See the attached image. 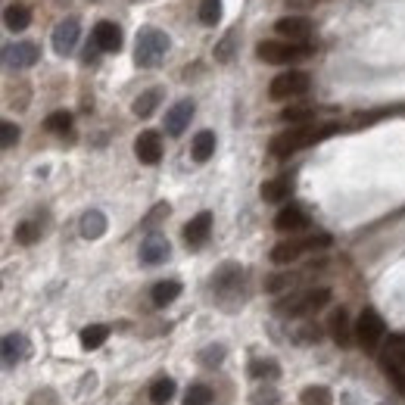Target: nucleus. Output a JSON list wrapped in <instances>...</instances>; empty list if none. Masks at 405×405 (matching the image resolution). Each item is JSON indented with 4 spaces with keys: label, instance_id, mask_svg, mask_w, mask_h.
Here are the masks:
<instances>
[{
    "label": "nucleus",
    "instance_id": "f257e3e1",
    "mask_svg": "<svg viewBox=\"0 0 405 405\" xmlns=\"http://www.w3.org/2000/svg\"><path fill=\"white\" fill-rule=\"evenodd\" d=\"M165 50H169V34L159 28L147 25L137 32V44H134V63L141 69H156L162 63Z\"/></svg>",
    "mask_w": 405,
    "mask_h": 405
},
{
    "label": "nucleus",
    "instance_id": "f03ea898",
    "mask_svg": "<svg viewBox=\"0 0 405 405\" xmlns=\"http://www.w3.org/2000/svg\"><path fill=\"white\" fill-rule=\"evenodd\" d=\"M334 128H312V125H293L290 131H284V134H278L271 141V156H278V159H284V156H290L296 153V150H302V147H309V143H315L318 137H324V134H330Z\"/></svg>",
    "mask_w": 405,
    "mask_h": 405
},
{
    "label": "nucleus",
    "instance_id": "7ed1b4c3",
    "mask_svg": "<svg viewBox=\"0 0 405 405\" xmlns=\"http://www.w3.org/2000/svg\"><path fill=\"white\" fill-rule=\"evenodd\" d=\"M330 302V290L328 287H318V290H302V293H290L287 300H281L278 306V315H309V312H318Z\"/></svg>",
    "mask_w": 405,
    "mask_h": 405
},
{
    "label": "nucleus",
    "instance_id": "20e7f679",
    "mask_svg": "<svg viewBox=\"0 0 405 405\" xmlns=\"http://www.w3.org/2000/svg\"><path fill=\"white\" fill-rule=\"evenodd\" d=\"M312 53V44L306 41H262L256 47V56L262 63H290V60H302V56Z\"/></svg>",
    "mask_w": 405,
    "mask_h": 405
},
{
    "label": "nucleus",
    "instance_id": "39448f33",
    "mask_svg": "<svg viewBox=\"0 0 405 405\" xmlns=\"http://www.w3.org/2000/svg\"><path fill=\"white\" fill-rule=\"evenodd\" d=\"M324 247H330V234H312V237H306V240H284V243H278V247L271 250V262L274 265H290L302 256V252L324 250Z\"/></svg>",
    "mask_w": 405,
    "mask_h": 405
},
{
    "label": "nucleus",
    "instance_id": "423d86ee",
    "mask_svg": "<svg viewBox=\"0 0 405 405\" xmlns=\"http://www.w3.org/2000/svg\"><path fill=\"white\" fill-rule=\"evenodd\" d=\"M383 334H387V324H383V318L374 312V309H365V312L359 315V321H356L359 346H361V349H368V352H374V349H378V343L383 340Z\"/></svg>",
    "mask_w": 405,
    "mask_h": 405
},
{
    "label": "nucleus",
    "instance_id": "0eeeda50",
    "mask_svg": "<svg viewBox=\"0 0 405 405\" xmlns=\"http://www.w3.org/2000/svg\"><path fill=\"white\" fill-rule=\"evenodd\" d=\"M309 91V75L306 72H284L271 82L269 88V97L271 100H293V97H302Z\"/></svg>",
    "mask_w": 405,
    "mask_h": 405
},
{
    "label": "nucleus",
    "instance_id": "6e6552de",
    "mask_svg": "<svg viewBox=\"0 0 405 405\" xmlns=\"http://www.w3.org/2000/svg\"><path fill=\"white\" fill-rule=\"evenodd\" d=\"M243 290V269L234 262L221 265L219 271L212 274V293L219 296V300H225V296H237Z\"/></svg>",
    "mask_w": 405,
    "mask_h": 405
},
{
    "label": "nucleus",
    "instance_id": "1a4fd4ad",
    "mask_svg": "<svg viewBox=\"0 0 405 405\" xmlns=\"http://www.w3.org/2000/svg\"><path fill=\"white\" fill-rule=\"evenodd\" d=\"M4 60L10 69H28L41 60V50H38V44H32V41H19V44H10L4 50Z\"/></svg>",
    "mask_w": 405,
    "mask_h": 405
},
{
    "label": "nucleus",
    "instance_id": "9d476101",
    "mask_svg": "<svg viewBox=\"0 0 405 405\" xmlns=\"http://www.w3.org/2000/svg\"><path fill=\"white\" fill-rule=\"evenodd\" d=\"M78 34H82V25H78V19H75V16L63 19V22L53 28V50H56L60 56H69L72 50H75V44H78Z\"/></svg>",
    "mask_w": 405,
    "mask_h": 405
},
{
    "label": "nucleus",
    "instance_id": "9b49d317",
    "mask_svg": "<svg viewBox=\"0 0 405 405\" xmlns=\"http://www.w3.org/2000/svg\"><path fill=\"white\" fill-rule=\"evenodd\" d=\"M134 153H137V159H141L143 165H156L159 159H162V137H159L156 131H143V134H137V141H134Z\"/></svg>",
    "mask_w": 405,
    "mask_h": 405
},
{
    "label": "nucleus",
    "instance_id": "f8f14e48",
    "mask_svg": "<svg viewBox=\"0 0 405 405\" xmlns=\"http://www.w3.org/2000/svg\"><path fill=\"white\" fill-rule=\"evenodd\" d=\"M191 119H193V103L191 100H178V103L165 112V131H169L172 137L184 134V128L191 125Z\"/></svg>",
    "mask_w": 405,
    "mask_h": 405
},
{
    "label": "nucleus",
    "instance_id": "ddd939ff",
    "mask_svg": "<svg viewBox=\"0 0 405 405\" xmlns=\"http://www.w3.org/2000/svg\"><path fill=\"white\" fill-rule=\"evenodd\" d=\"M209 231H212V212L193 215V219L184 225V240H187V247H202V243H206V237H209Z\"/></svg>",
    "mask_w": 405,
    "mask_h": 405
},
{
    "label": "nucleus",
    "instance_id": "4468645a",
    "mask_svg": "<svg viewBox=\"0 0 405 405\" xmlns=\"http://www.w3.org/2000/svg\"><path fill=\"white\" fill-rule=\"evenodd\" d=\"M274 32L290 38V41H306L309 34H312V22H309L306 16H284L274 22Z\"/></svg>",
    "mask_w": 405,
    "mask_h": 405
},
{
    "label": "nucleus",
    "instance_id": "2eb2a0df",
    "mask_svg": "<svg viewBox=\"0 0 405 405\" xmlns=\"http://www.w3.org/2000/svg\"><path fill=\"white\" fill-rule=\"evenodd\" d=\"M94 47L106 50V53H115L122 47V32L115 22H97L94 25Z\"/></svg>",
    "mask_w": 405,
    "mask_h": 405
},
{
    "label": "nucleus",
    "instance_id": "dca6fc26",
    "mask_svg": "<svg viewBox=\"0 0 405 405\" xmlns=\"http://www.w3.org/2000/svg\"><path fill=\"white\" fill-rule=\"evenodd\" d=\"M274 228H278L281 234H296V231L309 228V215L302 212L300 206H287V209H281V212H278Z\"/></svg>",
    "mask_w": 405,
    "mask_h": 405
},
{
    "label": "nucleus",
    "instance_id": "f3484780",
    "mask_svg": "<svg viewBox=\"0 0 405 405\" xmlns=\"http://www.w3.org/2000/svg\"><path fill=\"white\" fill-rule=\"evenodd\" d=\"M169 259V240L162 234H150L147 240L141 243V262L147 265H159Z\"/></svg>",
    "mask_w": 405,
    "mask_h": 405
},
{
    "label": "nucleus",
    "instance_id": "a211bd4d",
    "mask_svg": "<svg viewBox=\"0 0 405 405\" xmlns=\"http://www.w3.org/2000/svg\"><path fill=\"white\" fill-rule=\"evenodd\" d=\"M328 330H330V337H334V343H337V346H352V337H356V328H352V324H349V315H346L343 309H337V312L330 315Z\"/></svg>",
    "mask_w": 405,
    "mask_h": 405
},
{
    "label": "nucleus",
    "instance_id": "6ab92c4d",
    "mask_svg": "<svg viewBox=\"0 0 405 405\" xmlns=\"http://www.w3.org/2000/svg\"><path fill=\"white\" fill-rule=\"evenodd\" d=\"M25 356H28V340L22 334H6L4 337V365L16 368Z\"/></svg>",
    "mask_w": 405,
    "mask_h": 405
},
{
    "label": "nucleus",
    "instance_id": "aec40b11",
    "mask_svg": "<svg viewBox=\"0 0 405 405\" xmlns=\"http://www.w3.org/2000/svg\"><path fill=\"white\" fill-rule=\"evenodd\" d=\"M82 234L88 237V240H97V237L106 234V215L97 212V209H91V212L82 215Z\"/></svg>",
    "mask_w": 405,
    "mask_h": 405
},
{
    "label": "nucleus",
    "instance_id": "412c9836",
    "mask_svg": "<svg viewBox=\"0 0 405 405\" xmlns=\"http://www.w3.org/2000/svg\"><path fill=\"white\" fill-rule=\"evenodd\" d=\"M4 22L10 32H22V28H28V22H32V10L22 4H13V6H6V13H4Z\"/></svg>",
    "mask_w": 405,
    "mask_h": 405
},
{
    "label": "nucleus",
    "instance_id": "4be33fe9",
    "mask_svg": "<svg viewBox=\"0 0 405 405\" xmlns=\"http://www.w3.org/2000/svg\"><path fill=\"white\" fill-rule=\"evenodd\" d=\"M159 100H162V91L159 88H150V91H143L141 97L134 100V115H141V119H150V115L156 112V106H159Z\"/></svg>",
    "mask_w": 405,
    "mask_h": 405
},
{
    "label": "nucleus",
    "instance_id": "5701e85b",
    "mask_svg": "<svg viewBox=\"0 0 405 405\" xmlns=\"http://www.w3.org/2000/svg\"><path fill=\"white\" fill-rule=\"evenodd\" d=\"M212 153H215V134L212 131H200L197 137H193V143H191V156L197 159V162H206Z\"/></svg>",
    "mask_w": 405,
    "mask_h": 405
},
{
    "label": "nucleus",
    "instance_id": "b1692460",
    "mask_svg": "<svg viewBox=\"0 0 405 405\" xmlns=\"http://www.w3.org/2000/svg\"><path fill=\"white\" fill-rule=\"evenodd\" d=\"M181 293V284L178 281H159V284L153 287V306H169V302H175Z\"/></svg>",
    "mask_w": 405,
    "mask_h": 405
},
{
    "label": "nucleus",
    "instance_id": "393cba45",
    "mask_svg": "<svg viewBox=\"0 0 405 405\" xmlns=\"http://www.w3.org/2000/svg\"><path fill=\"white\" fill-rule=\"evenodd\" d=\"M172 396H175V380H172V378L153 380V387H150V402L165 405V402H172Z\"/></svg>",
    "mask_w": 405,
    "mask_h": 405
},
{
    "label": "nucleus",
    "instance_id": "a878e982",
    "mask_svg": "<svg viewBox=\"0 0 405 405\" xmlns=\"http://www.w3.org/2000/svg\"><path fill=\"white\" fill-rule=\"evenodd\" d=\"M290 193V181L287 178H274V181H265L262 184V200L265 202H281Z\"/></svg>",
    "mask_w": 405,
    "mask_h": 405
},
{
    "label": "nucleus",
    "instance_id": "bb28decb",
    "mask_svg": "<svg viewBox=\"0 0 405 405\" xmlns=\"http://www.w3.org/2000/svg\"><path fill=\"white\" fill-rule=\"evenodd\" d=\"M106 337H110V328H106V324H91V328L82 330V346L84 349H97V346L106 343Z\"/></svg>",
    "mask_w": 405,
    "mask_h": 405
},
{
    "label": "nucleus",
    "instance_id": "cd10ccee",
    "mask_svg": "<svg viewBox=\"0 0 405 405\" xmlns=\"http://www.w3.org/2000/svg\"><path fill=\"white\" fill-rule=\"evenodd\" d=\"M250 374H252V378L274 380L281 374V368H278V361H274V359H252L250 361Z\"/></svg>",
    "mask_w": 405,
    "mask_h": 405
},
{
    "label": "nucleus",
    "instance_id": "c85d7f7f",
    "mask_svg": "<svg viewBox=\"0 0 405 405\" xmlns=\"http://www.w3.org/2000/svg\"><path fill=\"white\" fill-rule=\"evenodd\" d=\"M302 405H334V393L328 387H306L302 390Z\"/></svg>",
    "mask_w": 405,
    "mask_h": 405
},
{
    "label": "nucleus",
    "instance_id": "c756f323",
    "mask_svg": "<svg viewBox=\"0 0 405 405\" xmlns=\"http://www.w3.org/2000/svg\"><path fill=\"white\" fill-rule=\"evenodd\" d=\"M209 402H212V390L206 383H193L184 393V405H209Z\"/></svg>",
    "mask_w": 405,
    "mask_h": 405
},
{
    "label": "nucleus",
    "instance_id": "7c9ffc66",
    "mask_svg": "<svg viewBox=\"0 0 405 405\" xmlns=\"http://www.w3.org/2000/svg\"><path fill=\"white\" fill-rule=\"evenodd\" d=\"M197 16H200L202 25H215L221 19V4H219V0H202Z\"/></svg>",
    "mask_w": 405,
    "mask_h": 405
},
{
    "label": "nucleus",
    "instance_id": "2f4dec72",
    "mask_svg": "<svg viewBox=\"0 0 405 405\" xmlns=\"http://www.w3.org/2000/svg\"><path fill=\"white\" fill-rule=\"evenodd\" d=\"M281 119L290 122V125H306V122L312 119V106H287V110L281 112Z\"/></svg>",
    "mask_w": 405,
    "mask_h": 405
},
{
    "label": "nucleus",
    "instance_id": "473e14b6",
    "mask_svg": "<svg viewBox=\"0 0 405 405\" xmlns=\"http://www.w3.org/2000/svg\"><path fill=\"white\" fill-rule=\"evenodd\" d=\"M47 131H53V134H66L69 128H72V115L69 112H53V115H47Z\"/></svg>",
    "mask_w": 405,
    "mask_h": 405
},
{
    "label": "nucleus",
    "instance_id": "72a5a7b5",
    "mask_svg": "<svg viewBox=\"0 0 405 405\" xmlns=\"http://www.w3.org/2000/svg\"><path fill=\"white\" fill-rule=\"evenodd\" d=\"M38 237H41V225H38V221H22V225L16 228V240L25 243V247H28V243H34Z\"/></svg>",
    "mask_w": 405,
    "mask_h": 405
},
{
    "label": "nucleus",
    "instance_id": "f704fd0d",
    "mask_svg": "<svg viewBox=\"0 0 405 405\" xmlns=\"http://www.w3.org/2000/svg\"><path fill=\"white\" fill-rule=\"evenodd\" d=\"M16 141H19V128L13 125V122H4V128H0V147L10 150Z\"/></svg>",
    "mask_w": 405,
    "mask_h": 405
},
{
    "label": "nucleus",
    "instance_id": "c9c22d12",
    "mask_svg": "<svg viewBox=\"0 0 405 405\" xmlns=\"http://www.w3.org/2000/svg\"><path fill=\"white\" fill-rule=\"evenodd\" d=\"M234 38H237V34L231 32V34H225V41L215 47V60H219V63H228L231 60V53H234Z\"/></svg>",
    "mask_w": 405,
    "mask_h": 405
},
{
    "label": "nucleus",
    "instance_id": "e433bc0d",
    "mask_svg": "<svg viewBox=\"0 0 405 405\" xmlns=\"http://www.w3.org/2000/svg\"><path fill=\"white\" fill-rule=\"evenodd\" d=\"M221 359H225V349H221V346H209V349L200 352V361H202V365H219Z\"/></svg>",
    "mask_w": 405,
    "mask_h": 405
},
{
    "label": "nucleus",
    "instance_id": "4c0bfd02",
    "mask_svg": "<svg viewBox=\"0 0 405 405\" xmlns=\"http://www.w3.org/2000/svg\"><path fill=\"white\" fill-rule=\"evenodd\" d=\"M28 405H60V399H56L53 390H38V393L28 399Z\"/></svg>",
    "mask_w": 405,
    "mask_h": 405
},
{
    "label": "nucleus",
    "instance_id": "58836bf2",
    "mask_svg": "<svg viewBox=\"0 0 405 405\" xmlns=\"http://www.w3.org/2000/svg\"><path fill=\"white\" fill-rule=\"evenodd\" d=\"M252 402L256 405H278V393H274V390H256Z\"/></svg>",
    "mask_w": 405,
    "mask_h": 405
},
{
    "label": "nucleus",
    "instance_id": "ea45409f",
    "mask_svg": "<svg viewBox=\"0 0 405 405\" xmlns=\"http://www.w3.org/2000/svg\"><path fill=\"white\" fill-rule=\"evenodd\" d=\"M318 337H321V330H318L315 324H306V328H302L300 334H296V340H300V343H315Z\"/></svg>",
    "mask_w": 405,
    "mask_h": 405
}]
</instances>
